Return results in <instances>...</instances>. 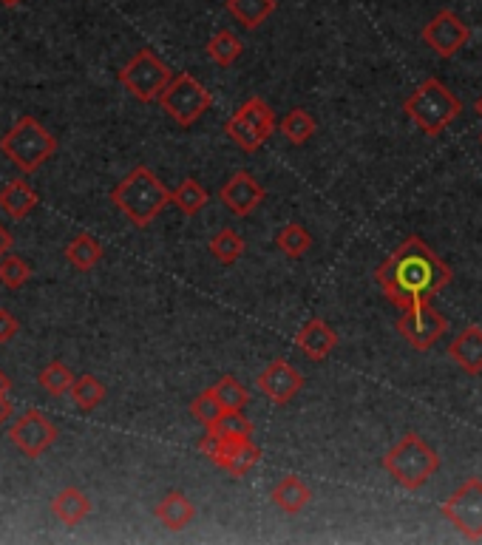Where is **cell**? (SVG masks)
I'll return each mask as SVG.
<instances>
[{"mask_svg":"<svg viewBox=\"0 0 482 545\" xmlns=\"http://www.w3.org/2000/svg\"><path fill=\"white\" fill-rule=\"evenodd\" d=\"M451 279V267L420 236L403 239L375 270V282L397 310L431 301L440 290H446Z\"/></svg>","mask_w":482,"mask_h":545,"instance_id":"cell-1","label":"cell"},{"mask_svg":"<svg viewBox=\"0 0 482 545\" xmlns=\"http://www.w3.org/2000/svg\"><path fill=\"white\" fill-rule=\"evenodd\" d=\"M111 202L137 228H148L159 213L165 211L168 205H173L171 191L162 185V179L148 165H137L131 174L125 176L120 185L111 191Z\"/></svg>","mask_w":482,"mask_h":545,"instance_id":"cell-2","label":"cell"},{"mask_svg":"<svg viewBox=\"0 0 482 545\" xmlns=\"http://www.w3.org/2000/svg\"><path fill=\"white\" fill-rule=\"evenodd\" d=\"M403 114L412 120L426 137H440L448 125L463 114V100L451 94L437 77H426L412 94L403 100Z\"/></svg>","mask_w":482,"mask_h":545,"instance_id":"cell-3","label":"cell"},{"mask_svg":"<svg viewBox=\"0 0 482 545\" xmlns=\"http://www.w3.org/2000/svg\"><path fill=\"white\" fill-rule=\"evenodd\" d=\"M380 466H383V472L395 477L403 489L417 492L440 472V455L420 435L409 432L383 455Z\"/></svg>","mask_w":482,"mask_h":545,"instance_id":"cell-4","label":"cell"},{"mask_svg":"<svg viewBox=\"0 0 482 545\" xmlns=\"http://www.w3.org/2000/svg\"><path fill=\"white\" fill-rule=\"evenodd\" d=\"M0 151L15 162L23 174H32L57 151V140L35 117H20L0 140Z\"/></svg>","mask_w":482,"mask_h":545,"instance_id":"cell-5","label":"cell"},{"mask_svg":"<svg viewBox=\"0 0 482 545\" xmlns=\"http://www.w3.org/2000/svg\"><path fill=\"white\" fill-rule=\"evenodd\" d=\"M276 131V111L267 106V100L250 97L244 100L233 117L224 123V134L239 145L244 154H256L264 148V142Z\"/></svg>","mask_w":482,"mask_h":545,"instance_id":"cell-6","label":"cell"},{"mask_svg":"<svg viewBox=\"0 0 482 545\" xmlns=\"http://www.w3.org/2000/svg\"><path fill=\"white\" fill-rule=\"evenodd\" d=\"M162 111L171 117L173 123L182 125V128H190L193 123H199L205 117L210 106H213V97L193 74L188 71H179L173 74L171 86L165 88L156 100Z\"/></svg>","mask_w":482,"mask_h":545,"instance_id":"cell-7","label":"cell"},{"mask_svg":"<svg viewBox=\"0 0 482 545\" xmlns=\"http://www.w3.org/2000/svg\"><path fill=\"white\" fill-rule=\"evenodd\" d=\"M173 71L151 49H139L120 71V83L134 94L139 103H156L159 94L171 86Z\"/></svg>","mask_w":482,"mask_h":545,"instance_id":"cell-8","label":"cell"},{"mask_svg":"<svg viewBox=\"0 0 482 545\" xmlns=\"http://www.w3.org/2000/svg\"><path fill=\"white\" fill-rule=\"evenodd\" d=\"M397 333L412 350L429 352L448 333V318L431 301H423V304H414L409 310H400Z\"/></svg>","mask_w":482,"mask_h":545,"instance_id":"cell-9","label":"cell"},{"mask_svg":"<svg viewBox=\"0 0 482 545\" xmlns=\"http://www.w3.org/2000/svg\"><path fill=\"white\" fill-rule=\"evenodd\" d=\"M440 514L465 540H482V480L468 477L454 494L440 503Z\"/></svg>","mask_w":482,"mask_h":545,"instance_id":"cell-10","label":"cell"},{"mask_svg":"<svg viewBox=\"0 0 482 545\" xmlns=\"http://www.w3.org/2000/svg\"><path fill=\"white\" fill-rule=\"evenodd\" d=\"M420 37H423V43H426L437 57L451 60L454 54L463 52L465 46H468V40H471V26H468L457 12L443 9V12H437V15L423 26Z\"/></svg>","mask_w":482,"mask_h":545,"instance_id":"cell-11","label":"cell"},{"mask_svg":"<svg viewBox=\"0 0 482 545\" xmlns=\"http://www.w3.org/2000/svg\"><path fill=\"white\" fill-rule=\"evenodd\" d=\"M9 440L18 446L26 458H40L46 449H52L54 440H57V426H54L43 412L29 409L15 426L9 429Z\"/></svg>","mask_w":482,"mask_h":545,"instance_id":"cell-12","label":"cell"},{"mask_svg":"<svg viewBox=\"0 0 482 545\" xmlns=\"http://www.w3.org/2000/svg\"><path fill=\"white\" fill-rule=\"evenodd\" d=\"M256 387L261 389V395L267 401H273L276 406H287L304 389V375L295 370L287 358H276L259 372Z\"/></svg>","mask_w":482,"mask_h":545,"instance_id":"cell-13","label":"cell"},{"mask_svg":"<svg viewBox=\"0 0 482 545\" xmlns=\"http://www.w3.org/2000/svg\"><path fill=\"white\" fill-rule=\"evenodd\" d=\"M219 199H222V205L233 216L247 219L256 208H261V202L267 199V191H264V185L250 171H236L219 188Z\"/></svg>","mask_w":482,"mask_h":545,"instance_id":"cell-14","label":"cell"},{"mask_svg":"<svg viewBox=\"0 0 482 545\" xmlns=\"http://www.w3.org/2000/svg\"><path fill=\"white\" fill-rule=\"evenodd\" d=\"M295 344L304 352L310 361H324L329 358L335 347H338V333L329 327L324 318H310L298 333H295Z\"/></svg>","mask_w":482,"mask_h":545,"instance_id":"cell-15","label":"cell"},{"mask_svg":"<svg viewBox=\"0 0 482 545\" xmlns=\"http://www.w3.org/2000/svg\"><path fill=\"white\" fill-rule=\"evenodd\" d=\"M448 358L465 372L480 375L482 372V327L468 324L463 333L448 344Z\"/></svg>","mask_w":482,"mask_h":545,"instance_id":"cell-16","label":"cell"},{"mask_svg":"<svg viewBox=\"0 0 482 545\" xmlns=\"http://www.w3.org/2000/svg\"><path fill=\"white\" fill-rule=\"evenodd\" d=\"M154 514L156 520L168 531H182V528H188L196 520V506H193V500H190L188 494L168 492L156 503Z\"/></svg>","mask_w":482,"mask_h":545,"instance_id":"cell-17","label":"cell"},{"mask_svg":"<svg viewBox=\"0 0 482 545\" xmlns=\"http://www.w3.org/2000/svg\"><path fill=\"white\" fill-rule=\"evenodd\" d=\"M270 500H273L276 509H281L284 514H301V511L310 506L312 492L304 480H298L295 475H287L278 480V486L273 489V494H270Z\"/></svg>","mask_w":482,"mask_h":545,"instance_id":"cell-18","label":"cell"},{"mask_svg":"<svg viewBox=\"0 0 482 545\" xmlns=\"http://www.w3.org/2000/svg\"><path fill=\"white\" fill-rule=\"evenodd\" d=\"M52 514L60 523H66V526H77V523H83L91 514V500H88L86 492L69 486V489H63L52 500Z\"/></svg>","mask_w":482,"mask_h":545,"instance_id":"cell-19","label":"cell"},{"mask_svg":"<svg viewBox=\"0 0 482 545\" xmlns=\"http://www.w3.org/2000/svg\"><path fill=\"white\" fill-rule=\"evenodd\" d=\"M37 208V194L29 188V182L15 179L0 191V211L9 219H26Z\"/></svg>","mask_w":482,"mask_h":545,"instance_id":"cell-20","label":"cell"},{"mask_svg":"<svg viewBox=\"0 0 482 545\" xmlns=\"http://www.w3.org/2000/svg\"><path fill=\"white\" fill-rule=\"evenodd\" d=\"M224 9L239 20L244 29H259L278 9V0H224Z\"/></svg>","mask_w":482,"mask_h":545,"instance_id":"cell-21","label":"cell"},{"mask_svg":"<svg viewBox=\"0 0 482 545\" xmlns=\"http://www.w3.org/2000/svg\"><path fill=\"white\" fill-rule=\"evenodd\" d=\"M205 52L216 66L230 69V66L239 60L241 54H244V43H241V37L236 35V32H230V29H219L216 35L207 40Z\"/></svg>","mask_w":482,"mask_h":545,"instance_id":"cell-22","label":"cell"},{"mask_svg":"<svg viewBox=\"0 0 482 545\" xmlns=\"http://www.w3.org/2000/svg\"><path fill=\"white\" fill-rule=\"evenodd\" d=\"M171 199H173V205L185 213V216H199L210 196H207V188L199 182V179L188 176V179H182V182L173 188Z\"/></svg>","mask_w":482,"mask_h":545,"instance_id":"cell-23","label":"cell"},{"mask_svg":"<svg viewBox=\"0 0 482 545\" xmlns=\"http://www.w3.org/2000/svg\"><path fill=\"white\" fill-rule=\"evenodd\" d=\"M66 259H69L77 270H94L100 259H103V245L91 236V233H80L66 245Z\"/></svg>","mask_w":482,"mask_h":545,"instance_id":"cell-24","label":"cell"},{"mask_svg":"<svg viewBox=\"0 0 482 545\" xmlns=\"http://www.w3.org/2000/svg\"><path fill=\"white\" fill-rule=\"evenodd\" d=\"M261 460V449L253 443V438L247 440H233L230 446V455L224 460V472L233 477H244L253 466H259Z\"/></svg>","mask_w":482,"mask_h":545,"instance_id":"cell-25","label":"cell"},{"mask_svg":"<svg viewBox=\"0 0 482 545\" xmlns=\"http://www.w3.org/2000/svg\"><path fill=\"white\" fill-rule=\"evenodd\" d=\"M210 253H213V259L219 264H224V267H233V264L239 262L241 256H244V250H247V245H244V239H241L239 233L233 228H222L213 239H210Z\"/></svg>","mask_w":482,"mask_h":545,"instance_id":"cell-26","label":"cell"},{"mask_svg":"<svg viewBox=\"0 0 482 545\" xmlns=\"http://www.w3.org/2000/svg\"><path fill=\"white\" fill-rule=\"evenodd\" d=\"M278 128H281V134L293 142V145H304V142L312 140V134H315L318 125H315V117H312L307 108H293V111L284 114V120L278 123Z\"/></svg>","mask_w":482,"mask_h":545,"instance_id":"cell-27","label":"cell"},{"mask_svg":"<svg viewBox=\"0 0 482 545\" xmlns=\"http://www.w3.org/2000/svg\"><path fill=\"white\" fill-rule=\"evenodd\" d=\"M276 247L287 259H301V256H307V250L312 247V233L304 225L290 222V225L278 230Z\"/></svg>","mask_w":482,"mask_h":545,"instance_id":"cell-28","label":"cell"},{"mask_svg":"<svg viewBox=\"0 0 482 545\" xmlns=\"http://www.w3.org/2000/svg\"><path fill=\"white\" fill-rule=\"evenodd\" d=\"M69 395L77 409L91 412L105 401V384L94 375H80V378H74V387H71Z\"/></svg>","mask_w":482,"mask_h":545,"instance_id":"cell-29","label":"cell"},{"mask_svg":"<svg viewBox=\"0 0 482 545\" xmlns=\"http://www.w3.org/2000/svg\"><path fill=\"white\" fill-rule=\"evenodd\" d=\"M210 432L230 440H247L253 438V421L241 409H224L222 418L210 426Z\"/></svg>","mask_w":482,"mask_h":545,"instance_id":"cell-30","label":"cell"},{"mask_svg":"<svg viewBox=\"0 0 482 545\" xmlns=\"http://www.w3.org/2000/svg\"><path fill=\"white\" fill-rule=\"evenodd\" d=\"M37 381H40V387L46 389L49 395H54V398L66 395V392H71V387H74V375H71V370L63 361H52L49 367H43V372L37 375Z\"/></svg>","mask_w":482,"mask_h":545,"instance_id":"cell-31","label":"cell"},{"mask_svg":"<svg viewBox=\"0 0 482 545\" xmlns=\"http://www.w3.org/2000/svg\"><path fill=\"white\" fill-rule=\"evenodd\" d=\"M210 389L216 392V398L222 401L224 409H244L247 401H250V392L236 375H222Z\"/></svg>","mask_w":482,"mask_h":545,"instance_id":"cell-32","label":"cell"},{"mask_svg":"<svg viewBox=\"0 0 482 545\" xmlns=\"http://www.w3.org/2000/svg\"><path fill=\"white\" fill-rule=\"evenodd\" d=\"M222 412H224V406H222V401L216 398V392H213V389L199 392V395L190 401V415L202 423L205 429H210L213 423L219 421V418H222Z\"/></svg>","mask_w":482,"mask_h":545,"instance_id":"cell-33","label":"cell"},{"mask_svg":"<svg viewBox=\"0 0 482 545\" xmlns=\"http://www.w3.org/2000/svg\"><path fill=\"white\" fill-rule=\"evenodd\" d=\"M29 276H32V267L23 262L20 256H15V253H6L0 259V282L6 284V287L18 290V287L29 282Z\"/></svg>","mask_w":482,"mask_h":545,"instance_id":"cell-34","label":"cell"},{"mask_svg":"<svg viewBox=\"0 0 482 545\" xmlns=\"http://www.w3.org/2000/svg\"><path fill=\"white\" fill-rule=\"evenodd\" d=\"M18 330H20L18 318L12 316L9 310H0V344L12 341V338L18 335Z\"/></svg>","mask_w":482,"mask_h":545,"instance_id":"cell-35","label":"cell"},{"mask_svg":"<svg viewBox=\"0 0 482 545\" xmlns=\"http://www.w3.org/2000/svg\"><path fill=\"white\" fill-rule=\"evenodd\" d=\"M9 247H12V236H9V230L0 225V259L9 253Z\"/></svg>","mask_w":482,"mask_h":545,"instance_id":"cell-36","label":"cell"},{"mask_svg":"<svg viewBox=\"0 0 482 545\" xmlns=\"http://www.w3.org/2000/svg\"><path fill=\"white\" fill-rule=\"evenodd\" d=\"M9 415H12V404L6 398H0V426L9 421Z\"/></svg>","mask_w":482,"mask_h":545,"instance_id":"cell-37","label":"cell"},{"mask_svg":"<svg viewBox=\"0 0 482 545\" xmlns=\"http://www.w3.org/2000/svg\"><path fill=\"white\" fill-rule=\"evenodd\" d=\"M9 389H12V381H9V375L0 370V398H6L9 395Z\"/></svg>","mask_w":482,"mask_h":545,"instance_id":"cell-38","label":"cell"},{"mask_svg":"<svg viewBox=\"0 0 482 545\" xmlns=\"http://www.w3.org/2000/svg\"><path fill=\"white\" fill-rule=\"evenodd\" d=\"M474 111H477V117H480V120H482V97H480V100H477V103H474Z\"/></svg>","mask_w":482,"mask_h":545,"instance_id":"cell-39","label":"cell"},{"mask_svg":"<svg viewBox=\"0 0 482 545\" xmlns=\"http://www.w3.org/2000/svg\"><path fill=\"white\" fill-rule=\"evenodd\" d=\"M0 3H3V6H20L23 0H0Z\"/></svg>","mask_w":482,"mask_h":545,"instance_id":"cell-40","label":"cell"},{"mask_svg":"<svg viewBox=\"0 0 482 545\" xmlns=\"http://www.w3.org/2000/svg\"><path fill=\"white\" fill-rule=\"evenodd\" d=\"M480 142H482V137H480Z\"/></svg>","mask_w":482,"mask_h":545,"instance_id":"cell-41","label":"cell"}]
</instances>
